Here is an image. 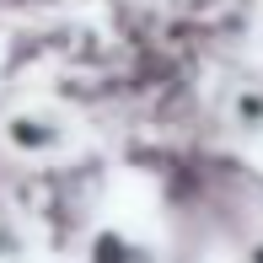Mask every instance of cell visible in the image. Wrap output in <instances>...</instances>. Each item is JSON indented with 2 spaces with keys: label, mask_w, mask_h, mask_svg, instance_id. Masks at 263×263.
<instances>
[{
  "label": "cell",
  "mask_w": 263,
  "mask_h": 263,
  "mask_svg": "<svg viewBox=\"0 0 263 263\" xmlns=\"http://www.w3.org/2000/svg\"><path fill=\"white\" fill-rule=\"evenodd\" d=\"M11 135V145H59V129H49V124H32V118H16V124L6 129Z\"/></svg>",
  "instance_id": "6da1fadb"
}]
</instances>
